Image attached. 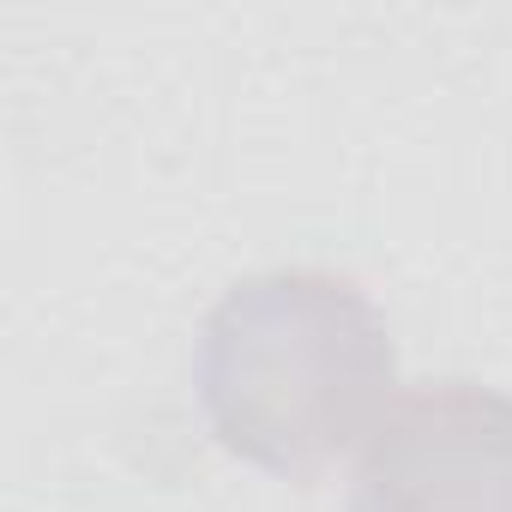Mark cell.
I'll list each match as a JSON object with an SVG mask.
<instances>
[{
	"mask_svg": "<svg viewBox=\"0 0 512 512\" xmlns=\"http://www.w3.org/2000/svg\"><path fill=\"white\" fill-rule=\"evenodd\" d=\"M350 512H512V398L476 380L404 392L362 446Z\"/></svg>",
	"mask_w": 512,
	"mask_h": 512,
	"instance_id": "cell-2",
	"label": "cell"
},
{
	"mask_svg": "<svg viewBox=\"0 0 512 512\" xmlns=\"http://www.w3.org/2000/svg\"><path fill=\"white\" fill-rule=\"evenodd\" d=\"M193 392L223 452L284 482L326 476L404 398L386 314L356 278L320 266L229 284L199 326Z\"/></svg>",
	"mask_w": 512,
	"mask_h": 512,
	"instance_id": "cell-1",
	"label": "cell"
}]
</instances>
